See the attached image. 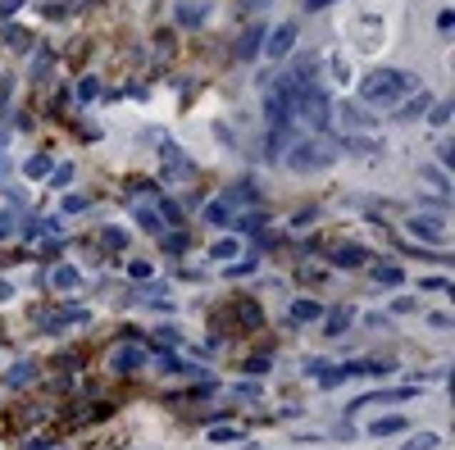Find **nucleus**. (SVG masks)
Listing matches in <instances>:
<instances>
[{"mask_svg": "<svg viewBox=\"0 0 455 450\" xmlns=\"http://www.w3.org/2000/svg\"><path fill=\"white\" fill-rule=\"evenodd\" d=\"M410 91H419V78L405 73V69H374L360 82V100L374 105V109H396Z\"/></svg>", "mask_w": 455, "mask_h": 450, "instance_id": "1", "label": "nucleus"}, {"mask_svg": "<svg viewBox=\"0 0 455 450\" xmlns=\"http://www.w3.org/2000/svg\"><path fill=\"white\" fill-rule=\"evenodd\" d=\"M337 159V141H328V136H310V141H296L287 150V169L291 173H319L328 169Z\"/></svg>", "mask_w": 455, "mask_h": 450, "instance_id": "2", "label": "nucleus"}, {"mask_svg": "<svg viewBox=\"0 0 455 450\" xmlns=\"http://www.w3.org/2000/svg\"><path fill=\"white\" fill-rule=\"evenodd\" d=\"M405 228H410V236H419V241L437 246V250L446 246V236H451V228H446V219H441V214H414Z\"/></svg>", "mask_w": 455, "mask_h": 450, "instance_id": "3", "label": "nucleus"}, {"mask_svg": "<svg viewBox=\"0 0 455 450\" xmlns=\"http://www.w3.org/2000/svg\"><path fill=\"white\" fill-rule=\"evenodd\" d=\"M410 396H419V391H414V386H378V391L351 400L346 414H360V409H369V405H401V400H410Z\"/></svg>", "mask_w": 455, "mask_h": 450, "instance_id": "4", "label": "nucleus"}, {"mask_svg": "<svg viewBox=\"0 0 455 450\" xmlns=\"http://www.w3.org/2000/svg\"><path fill=\"white\" fill-rule=\"evenodd\" d=\"M296 19H287V23H278L274 32H264V55L269 59H287L291 55V46H296Z\"/></svg>", "mask_w": 455, "mask_h": 450, "instance_id": "5", "label": "nucleus"}, {"mask_svg": "<svg viewBox=\"0 0 455 450\" xmlns=\"http://www.w3.org/2000/svg\"><path fill=\"white\" fill-rule=\"evenodd\" d=\"M428 105H433V96H428L424 86H419V91H410L396 109H391V119H396V123H414V119H424V114H428Z\"/></svg>", "mask_w": 455, "mask_h": 450, "instance_id": "6", "label": "nucleus"}, {"mask_svg": "<svg viewBox=\"0 0 455 450\" xmlns=\"http://www.w3.org/2000/svg\"><path fill=\"white\" fill-rule=\"evenodd\" d=\"M109 369H114V373H137V369H146V350H141L137 341H123L114 355H109Z\"/></svg>", "mask_w": 455, "mask_h": 450, "instance_id": "7", "label": "nucleus"}, {"mask_svg": "<svg viewBox=\"0 0 455 450\" xmlns=\"http://www.w3.org/2000/svg\"><path fill=\"white\" fill-rule=\"evenodd\" d=\"M260 50H264V28H260V23H251V28L241 32V41H237V64H251Z\"/></svg>", "mask_w": 455, "mask_h": 450, "instance_id": "8", "label": "nucleus"}, {"mask_svg": "<svg viewBox=\"0 0 455 450\" xmlns=\"http://www.w3.org/2000/svg\"><path fill=\"white\" fill-rule=\"evenodd\" d=\"M337 150H351V155H364V159L383 155V146H378L374 136H364V132H346V136L337 141Z\"/></svg>", "mask_w": 455, "mask_h": 450, "instance_id": "9", "label": "nucleus"}, {"mask_svg": "<svg viewBox=\"0 0 455 450\" xmlns=\"http://www.w3.org/2000/svg\"><path fill=\"white\" fill-rule=\"evenodd\" d=\"M333 114L341 119V128H346V132H369V128H374V123H378V119H369L360 105H337Z\"/></svg>", "mask_w": 455, "mask_h": 450, "instance_id": "10", "label": "nucleus"}, {"mask_svg": "<svg viewBox=\"0 0 455 450\" xmlns=\"http://www.w3.org/2000/svg\"><path fill=\"white\" fill-rule=\"evenodd\" d=\"M159 159H164V173H169V178H187V173H191V159L187 155H182V150L174 146V141H164V150H159Z\"/></svg>", "mask_w": 455, "mask_h": 450, "instance_id": "11", "label": "nucleus"}, {"mask_svg": "<svg viewBox=\"0 0 455 450\" xmlns=\"http://www.w3.org/2000/svg\"><path fill=\"white\" fill-rule=\"evenodd\" d=\"M210 19V5H205V0H182L178 5V23L182 28H196V23H205Z\"/></svg>", "mask_w": 455, "mask_h": 450, "instance_id": "12", "label": "nucleus"}, {"mask_svg": "<svg viewBox=\"0 0 455 450\" xmlns=\"http://www.w3.org/2000/svg\"><path fill=\"white\" fill-rule=\"evenodd\" d=\"M51 286H55V291H78V286H82V273L73 269V264H55V269H51Z\"/></svg>", "mask_w": 455, "mask_h": 450, "instance_id": "13", "label": "nucleus"}, {"mask_svg": "<svg viewBox=\"0 0 455 450\" xmlns=\"http://www.w3.org/2000/svg\"><path fill=\"white\" fill-rule=\"evenodd\" d=\"M132 219H137V228H141V232H151V236H164V219H159L155 209H146V205H132Z\"/></svg>", "mask_w": 455, "mask_h": 450, "instance_id": "14", "label": "nucleus"}, {"mask_svg": "<svg viewBox=\"0 0 455 450\" xmlns=\"http://www.w3.org/2000/svg\"><path fill=\"white\" fill-rule=\"evenodd\" d=\"M364 259H369L364 246H337V250H333V264H337V269H355V264H364Z\"/></svg>", "mask_w": 455, "mask_h": 450, "instance_id": "15", "label": "nucleus"}, {"mask_svg": "<svg viewBox=\"0 0 455 450\" xmlns=\"http://www.w3.org/2000/svg\"><path fill=\"white\" fill-rule=\"evenodd\" d=\"M410 423H405L401 414H387V419H374L369 423V436H396V432H405Z\"/></svg>", "mask_w": 455, "mask_h": 450, "instance_id": "16", "label": "nucleus"}, {"mask_svg": "<svg viewBox=\"0 0 455 450\" xmlns=\"http://www.w3.org/2000/svg\"><path fill=\"white\" fill-rule=\"evenodd\" d=\"M201 214H205V223H214V228H228V223H232V205H228V200H210Z\"/></svg>", "mask_w": 455, "mask_h": 450, "instance_id": "17", "label": "nucleus"}, {"mask_svg": "<svg viewBox=\"0 0 455 450\" xmlns=\"http://www.w3.org/2000/svg\"><path fill=\"white\" fill-rule=\"evenodd\" d=\"M237 319H241V328H260V323H264L260 305H255L251 296H241V300H237Z\"/></svg>", "mask_w": 455, "mask_h": 450, "instance_id": "18", "label": "nucleus"}, {"mask_svg": "<svg viewBox=\"0 0 455 450\" xmlns=\"http://www.w3.org/2000/svg\"><path fill=\"white\" fill-rule=\"evenodd\" d=\"M374 282L378 286H401L405 282V269L401 264H374Z\"/></svg>", "mask_w": 455, "mask_h": 450, "instance_id": "19", "label": "nucleus"}, {"mask_svg": "<svg viewBox=\"0 0 455 450\" xmlns=\"http://www.w3.org/2000/svg\"><path fill=\"white\" fill-rule=\"evenodd\" d=\"M324 314V305L319 300H291V323H310V319H319Z\"/></svg>", "mask_w": 455, "mask_h": 450, "instance_id": "20", "label": "nucleus"}, {"mask_svg": "<svg viewBox=\"0 0 455 450\" xmlns=\"http://www.w3.org/2000/svg\"><path fill=\"white\" fill-rule=\"evenodd\" d=\"M32 378H36V369L28 364V359H23V364H14V369L5 373V382H9V386H28Z\"/></svg>", "mask_w": 455, "mask_h": 450, "instance_id": "21", "label": "nucleus"}, {"mask_svg": "<svg viewBox=\"0 0 455 450\" xmlns=\"http://www.w3.org/2000/svg\"><path fill=\"white\" fill-rule=\"evenodd\" d=\"M441 446V436L437 432H419V436H410V441H405L401 450H437Z\"/></svg>", "mask_w": 455, "mask_h": 450, "instance_id": "22", "label": "nucleus"}, {"mask_svg": "<svg viewBox=\"0 0 455 450\" xmlns=\"http://www.w3.org/2000/svg\"><path fill=\"white\" fill-rule=\"evenodd\" d=\"M51 169H55V164H51L46 155H32L28 164H23V173H28V178H51Z\"/></svg>", "mask_w": 455, "mask_h": 450, "instance_id": "23", "label": "nucleus"}, {"mask_svg": "<svg viewBox=\"0 0 455 450\" xmlns=\"http://www.w3.org/2000/svg\"><path fill=\"white\" fill-rule=\"evenodd\" d=\"M101 246L105 250H128V232H123V228H105L101 232Z\"/></svg>", "mask_w": 455, "mask_h": 450, "instance_id": "24", "label": "nucleus"}, {"mask_svg": "<svg viewBox=\"0 0 455 450\" xmlns=\"http://www.w3.org/2000/svg\"><path fill=\"white\" fill-rule=\"evenodd\" d=\"M159 219H164L169 228H178V223H182V209H178V205H174V200H169V196H159Z\"/></svg>", "mask_w": 455, "mask_h": 450, "instance_id": "25", "label": "nucleus"}, {"mask_svg": "<svg viewBox=\"0 0 455 450\" xmlns=\"http://www.w3.org/2000/svg\"><path fill=\"white\" fill-rule=\"evenodd\" d=\"M428 123H433V128H446V123H451V105H446V100L428 105Z\"/></svg>", "mask_w": 455, "mask_h": 450, "instance_id": "26", "label": "nucleus"}, {"mask_svg": "<svg viewBox=\"0 0 455 450\" xmlns=\"http://www.w3.org/2000/svg\"><path fill=\"white\" fill-rule=\"evenodd\" d=\"M419 178H424V182H433L437 191H446V186H451V182H446V173H441L437 164H424V169H419Z\"/></svg>", "mask_w": 455, "mask_h": 450, "instance_id": "27", "label": "nucleus"}, {"mask_svg": "<svg viewBox=\"0 0 455 450\" xmlns=\"http://www.w3.org/2000/svg\"><path fill=\"white\" fill-rule=\"evenodd\" d=\"M210 259H237V241H232V236L214 241V246H210Z\"/></svg>", "mask_w": 455, "mask_h": 450, "instance_id": "28", "label": "nucleus"}, {"mask_svg": "<svg viewBox=\"0 0 455 450\" xmlns=\"http://www.w3.org/2000/svg\"><path fill=\"white\" fill-rule=\"evenodd\" d=\"M351 319H355V309H337V314H333V319H328V336H337V332H341V328H346V323H351Z\"/></svg>", "mask_w": 455, "mask_h": 450, "instance_id": "29", "label": "nucleus"}, {"mask_svg": "<svg viewBox=\"0 0 455 450\" xmlns=\"http://www.w3.org/2000/svg\"><path fill=\"white\" fill-rule=\"evenodd\" d=\"M91 200L82 196V191H73V196H64V214H82V209H87Z\"/></svg>", "mask_w": 455, "mask_h": 450, "instance_id": "30", "label": "nucleus"}, {"mask_svg": "<svg viewBox=\"0 0 455 450\" xmlns=\"http://www.w3.org/2000/svg\"><path fill=\"white\" fill-rule=\"evenodd\" d=\"M69 182H73V164H59V169H51V186H59V191H64Z\"/></svg>", "mask_w": 455, "mask_h": 450, "instance_id": "31", "label": "nucleus"}, {"mask_svg": "<svg viewBox=\"0 0 455 450\" xmlns=\"http://www.w3.org/2000/svg\"><path fill=\"white\" fill-rule=\"evenodd\" d=\"M182 246H187V232H182V228H169V236H164V250H174V255H178Z\"/></svg>", "mask_w": 455, "mask_h": 450, "instance_id": "32", "label": "nucleus"}, {"mask_svg": "<svg viewBox=\"0 0 455 450\" xmlns=\"http://www.w3.org/2000/svg\"><path fill=\"white\" fill-rule=\"evenodd\" d=\"M128 278H132V282H146V278H151V264H146V259H132V264H128Z\"/></svg>", "mask_w": 455, "mask_h": 450, "instance_id": "33", "label": "nucleus"}, {"mask_svg": "<svg viewBox=\"0 0 455 450\" xmlns=\"http://www.w3.org/2000/svg\"><path fill=\"white\" fill-rule=\"evenodd\" d=\"M78 96H82V100H96V96H101V78H82Z\"/></svg>", "mask_w": 455, "mask_h": 450, "instance_id": "34", "label": "nucleus"}, {"mask_svg": "<svg viewBox=\"0 0 455 450\" xmlns=\"http://www.w3.org/2000/svg\"><path fill=\"white\" fill-rule=\"evenodd\" d=\"M246 373H251V378H264V373H269V359H264V355L246 359Z\"/></svg>", "mask_w": 455, "mask_h": 450, "instance_id": "35", "label": "nucleus"}, {"mask_svg": "<svg viewBox=\"0 0 455 450\" xmlns=\"http://www.w3.org/2000/svg\"><path fill=\"white\" fill-rule=\"evenodd\" d=\"M210 441H241L237 428H210Z\"/></svg>", "mask_w": 455, "mask_h": 450, "instance_id": "36", "label": "nucleus"}, {"mask_svg": "<svg viewBox=\"0 0 455 450\" xmlns=\"http://www.w3.org/2000/svg\"><path fill=\"white\" fill-rule=\"evenodd\" d=\"M246 273H255V259H241V264H228V278H246Z\"/></svg>", "mask_w": 455, "mask_h": 450, "instance_id": "37", "label": "nucleus"}, {"mask_svg": "<svg viewBox=\"0 0 455 450\" xmlns=\"http://www.w3.org/2000/svg\"><path fill=\"white\" fill-rule=\"evenodd\" d=\"M419 286H424V291H451V282H446V278H424Z\"/></svg>", "mask_w": 455, "mask_h": 450, "instance_id": "38", "label": "nucleus"}, {"mask_svg": "<svg viewBox=\"0 0 455 450\" xmlns=\"http://www.w3.org/2000/svg\"><path fill=\"white\" fill-rule=\"evenodd\" d=\"M333 73H337L341 82H351V64H346V59H341V55H333Z\"/></svg>", "mask_w": 455, "mask_h": 450, "instance_id": "39", "label": "nucleus"}, {"mask_svg": "<svg viewBox=\"0 0 455 450\" xmlns=\"http://www.w3.org/2000/svg\"><path fill=\"white\" fill-rule=\"evenodd\" d=\"M232 396H237V400H255V396H260V386H251V382H246V386H232Z\"/></svg>", "mask_w": 455, "mask_h": 450, "instance_id": "40", "label": "nucleus"}, {"mask_svg": "<svg viewBox=\"0 0 455 450\" xmlns=\"http://www.w3.org/2000/svg\"><path fill=\"white\" fill-rule=\"evenodd\" d=\"M155 336H159V341H164V346H178V328H159Z\"/></svg>", "mask_w": 455, "mask_h": 450, "instance_id": "41", "label": "nucleus"}, {"mask_svg": "<svg viewBox=\"0 0 455 450\" xmlns=\"http://www.w3.org/2000/svg\"><path fill=\"white\" fill-rule=\"evenodd\" d=\"M23 9V0H5V5H0V14H19Z\"/></svg>", "mask_w": 455, "mask_h": 450, "instance_id": "42", "label": "nucleus"}, {"mask_svg": "<svg viewBox=\"0 0 455 450\" xmlns=\"http://www.w3.org/2000/svg\"><path fill=\"white\" fill-rule=\"evenodd\" d=\"M328 5H337V0H305V9H328Z\"/></svg>", "mask_w": 455, "mask_h": 450, "instance_id": "43", "label": "nucleus"}, {"mask_svg": "<svg viewBox=\"0 0 455 450\" xmlns=\"http://www.w3.org/2000/svg\"><path fill=\"white\" fill-rule=\"evenodd\" d=\"M9 296H14V291H9V282H0V300H9Z\"/></svg>", "mask_w": 455, "mask_h": 450, "instance_id": "44", "label": "nucleus"}]
</instances>
